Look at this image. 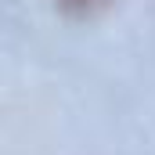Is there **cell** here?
Wrapping results in <instances>:
<instances>
[{"mask_svg":"<svg viewBox=\"0 0 155 155\" xmlns=\"http://www.w3.org/2000/svg\"><path fill=\"white\" fill-rule=\"evenodd\" d=\"M108 0H58V7L65 11V15H72V18H87V15H94V11H101Z\"/></svg>","mask_w":155,"mask_h":155,"instance_id":"obj_1","label":"cell"}]
</instances>
